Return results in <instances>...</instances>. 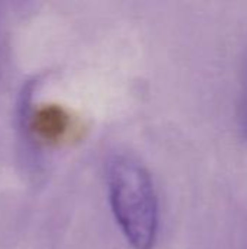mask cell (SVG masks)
<instances>
[{
	"label": "cell",
	"instance_id": "6da1fadb",
	"mask_svg": "<svg viewBox=\"0 0 247 249\" xmlns=\"http://www.w3.org/2000/svg\"><path fill=\"white\" fill-rule=\"evenodd\" d=\"M109 201L122 235L135 249H151L159 231V203L150 174L135 159L116 156L108 165Z\"/></svg>",
	"mask_w": 247,
	"mask_h": 249
}]
</instances>
